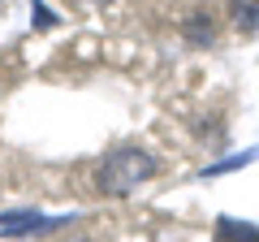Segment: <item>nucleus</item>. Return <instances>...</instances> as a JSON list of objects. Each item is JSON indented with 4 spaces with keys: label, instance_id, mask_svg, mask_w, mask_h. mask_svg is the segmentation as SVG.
I'll return each instance as SVG.
<instances>
[{
    "label": "nucleus",
    "instance_id": "nucleus-3",
    "mask_svg": "<svg viewBox=\"0 0 259 242\" xmlns=\"http://www.w3.org/2000/svg\"><path fill=\"white\" fill-rule=\"evenodd\" d=\"M212 242H259V225H250V221H233V216H221V221H216Z\"/></svg>",
    "mask_w": 259,
    "mask_h": 242
},
{
    "label": "nucleus",
    "instance_id": "nucleus-4",
    "mask_svg": "<svg viewBox=\"0 0 259 242\" xmlns=\"http://www.w3.org/2000/svg\"><path fill=\"white\" fill-rule=\"evenodd\" d=\"M233 22L242 30H255L259 26V0H233Z\"/></svg>",
    "mask_w": 259,
    "mask_h": 242
},
{
    "label": "nucleus",
    "instance_id": "nucleus-1",
    "mask_svg": "<svg viewBox=\"0 0 259 242\" xmlns=\"http://www.w3.org/2000/svg\"><path fill=\"white\" fill-rule=\"evenodd\" d=\"M147 177H156V156H147L143 147H121L95 169V186L100 195H130Z\"/></svg>",
    "mask_w": 259,
    "mask_h": 242
},
{
    "label": "nucleus",
    "instance_id": "nucleus-2",
    "mask_svg": "<svg viewBox=\"0 0 259 242\" xmlns=\"http://www.w3.org/2000/svg\"><path fill=\"white\" fill-rule=\"evenodd\" d=\"M56 225H69V216H39V212H5L0 216V238H26V233H44Z\"/></svg>",
    "mask_w": 259,
    "mask_h": 242
}]
</instances>
